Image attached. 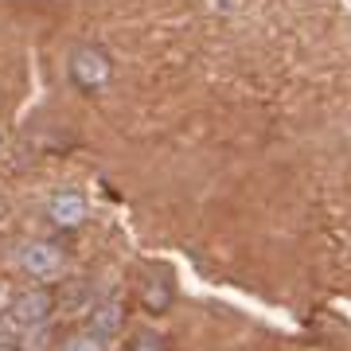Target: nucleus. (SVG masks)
<instances>
[{"label": "nucleus", "instance_id": "3", "mask_svg": "<svg viewBox=\"0 0 351 351\" xmlns=\"http://www.w3.org/2000/svg\"><path fill=\"white\" fill-rule=\"evenodd\" d=\"M8 313H12V324L16 328H43L51 316H55V293L43 289V285L24 289V293L12 301Z\"/></svg>", "mask_w": 351, "mask_h": 351}, {"label": "nucleus", "instance_id": "7", "mask_svg": "<svg viewBox=\"0 0 351 351\" xmlns=\"http://www.w3.org/2000/svg\"><path fill=\"white\" fill-rule=\"evenodd\" d=\"M63 351H110V339L98 336V332H90V328H82V332H71L63 339Z\"/></svg>", "mask_w": 351, "mask_h": 351}, {"label": "nucleus", "instance_id": "2", "mask_svg": "<svg viewBox=\"0 0 351 351\" xmlns=\"http://www.w3.org/2000/svg\"><path fill=\"white\" fill-rule=\"evenodd\" d=\"M63 265H66V250L55 239H36L20 250V269H24L27 277H39V281L59 277Z\"/></svg>", "mask_w": 351, "mask_h": 351}, {"label": "nucleus", "instance_id": "5", "mask_svg": "<svg viewBox=\"0 0 351 351\" xmlns=\"http://www.w3.org/2000/svg\"><path fill=\"white\" fill-rule=\"evenodd\" d=\"M121 324H125V308L117 301H101V304H94V313H90V332H98V336H106V339H113L117 332H121Z\"/></svg>", "mask_w": 351, "mask_h": 351}, {"label": "nucleus", "instance_id": "4", "mask_svg": "<svg viewBox=\"0 0 351 351\" xmlns=\"http://www.w3.org/2000/svg\"><path fill=\"white\" fill-rule=\"evenodd\" d=\"M47 219H51V226H59V230H78V226L90 219L86 195L78 188H59L47 199Z\"/></svg>", "mask_w": 351, "mask_h": 351}, {"label": "nucleus", "instance_id": "10", "mask_svg": "<svg viewBox=\"0 0 351 351\" xmlns=\"http://www.w3.org/2000/svg\"><path fill=\"white\" fill-rule=\"evenodd\" d=\"M0 332H4V316H0Z\"/></svg>", "mask_w": 351, "mask_h": 351}, {"label": "nucleus", "instance_id": "1", "mask_svg": "<svg viewBox=\"0 0 351 351\" xmlns=\"http://www.w3.org/2000/svg\"><path fill=\"white\" fill-rule=\"evenodd\" d=\"M66 78H71V86L82 90V94H101V90H110V82H113L110 51L98 47V43H78V47L66 55Z\"/></svg>", "mask_w": 351, "mask_h": 351}, {"label": "nucleus", "instance_id": "9", "mask_svg": "<svg viewBox=\"0 0 351 351\" xmlns=\"http://www.w3.org/2000/svg\"><path fill=\"white\" fill-rule=\"evenodd\" d=\"M0 351H20V348H12V343H0Z\"/></svg>", "mask_w": 351, "mask_h": 351}, {"label": "nucleus", "instance_id": "8", "mask_svg": "<svg viewBox=\"0 0 351 351\" xmlns=\"http://www.w3.org/2000/svg\"><path fill=\"white\" fill-rule=\"evenodd\" d=\"M125 351H168V339L156 328H137V332H129Z\"/></svg>", "mask_w": 351, "mask_h": 351}, {"label": "nucleus", "instance_id": "6", "mask_svg": "<svg viewBox=\"0 0 351 351\" xmlns=\"http://www.w3.org/2000/svg\"><path fill=\"white\" fill-rule=\"evenodd\" d=\"M176 301V285L168 281V277H160V281H145L141 285V304H145V313H168Z\"/></svg>", "mask_w": 351, "mask_h": 351}]
</instances>
